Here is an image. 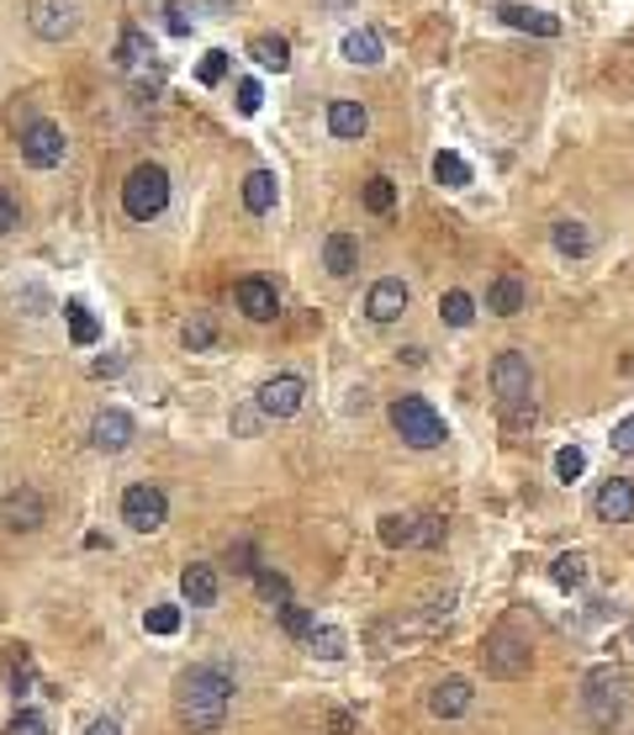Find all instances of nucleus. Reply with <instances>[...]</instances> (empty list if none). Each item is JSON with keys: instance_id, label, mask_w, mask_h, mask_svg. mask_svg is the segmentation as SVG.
I'll list each match as a JSON object with an SVG mask.
<instances>
[{"instance_id": "17", "label": "nucleus", "mask_w": 634, "mask_h": 735, "mask_svg": "<svg viewBox=\"0 0 634 735\" xmlns=\"http://www.w3.org/2000/svg\"><path fill=\"white\" fill-rule=\"evenodd\" d=\"M339 53H344V64H355V69H376V64L386 59V48H381V33H376V27H355V33H344Z\"/></svg>"}, {"instance_id": "2", "label": "nucleus", "mask_w": 634, "mask_h": 735, "mask_svg": "<svg viewBox=\"0 0 634 735\" xmlns=\"http://www.w3.org/2000/svg\"><path fill=\"white\" fill-rule=\"evenodd\" d=\"M492 392H497V413L508 429H529L534 423V370L523 350H503L492 360Z\"/></svg>"}, {"instance_id": "20", "label": "nucleus", "mask_w": 634, "mask_h": 735, "mask_svg": "<svg viewBox=\"0 0 634 735\" xmlns=\"http://www.w3.org/2000/svg\"><path fill=\"white\" fill-rule=\"evenodd\" d=\"M322 270H328V276H339V281H344V276H355L359 270L355 233H328V239H322Z\"/></svg>"}, {"instance_id": "22", "label": "nucleus", "mask_w": 634, "mask_h": 735, "mask_svg": "<svg viewBox=\"0 0 634 735\" xmlns=\"http://www.w3.org/2000/svg\"><path fill=\"white\" fill-rule=\"evenodd\" d=\"M529 307V291L518 276H497L492 287H486V313H497V318H518Z\"/></svg>"}, {"instance_id": "31", "label": "nucleus", "mask_w": 634, "mask_h": 735, "mask_svg": "<svg viewBox=\"0 0 634 735\" xmlns=\"http://www.w3.org/2000/svg\"><path fill=\"white\" fill-rule=\"evenodd\" d=\"M376 534H381V545H386V550H402V545H413V540H418V519H407V514H386Z\"/></svg>"}, {"instance_id": "5", "label": "nucleus", "mask_w": 634, "mask_h": 735, "mask_svg": "<svg viewBox=\"0 0 634 735\" xmlns=\"http://www.w3.org/2000/svg\"><path fill=\"white\" fill-rule=\"evenodd\" d=\"M582 714L593 720L597 731H613L624 720V677L613 667H593L582 677Z\"/></svg>"}, {"instance_id": "8", "label": "nucleus", "mask_w": 634, "mask_h": 735, "mask_svg": "<svg viewBox=\"0 0 634 735\" xmlns=\"http://www.w3.org/2000/svg\"><path fill=\"white\" fill-rule=\"evenodd\" d=\"M16 149H22V160L33 164V169H59V164H64V154H69V138H64V127H59V123L38 117V123L16 138Z\"/></svg>"}, {"instance_id": "29", "label": "nucleus", "mask_w": 634, "mask_h": 735, "mask_svg": "<svg viewBox=\"0 0 634 735\" xmlns=\"http://www.w3.org/2000/svg\"><path fill=\"white\" fill-rule=\"evenodd\" d=\"M434 180L444 191H460V186H471V164L444 149V154H434Z\"/></svg>"}, {"instance_id": "44", "label": "nucleus", "mask_w": 634, "mask_h": 735, "mask_svg": "<svg viewBox=\"0 0 634 735\" xmlns=\"http://www.w3.org/2000/svg\"><path fill=\"white\" fill-rule=\"evenodd\" d=\"M164 27H169V38H186L191 33V5L186 0H169L164 5Z\"/></svg>"}, {"instance_id": "47", "label": "nucleus", "mask_w": 634, "mask_h": 735, "mask_svg": "<svg viewBox=\"0 0 634 735\" xmlns=\"http://www.w3.org/2000/svg\"><path fill=\"white\" fill-rule=\"evenodd\" d=\"M5 123H11V132H16V138H22V132H27V127L38 123V112H33V101H16V106H11V112H5Z\"/></svg>"}, {"instance_id": "14", "label": "nucleus", "mask_w": 634, "mask_h": 735, "mask_svg": "<svg viewBox=\"0 0 634 735\" xmlns=\"http://www.w3.org/2000/svg\"><path fill=\"white\" fill-rule=\"evenodd\" d=\"M233 296H238V313H243V318H254V324H270V318L280 313L276 281H265V276H243Z\"/></svg>"}, {"instance_id": "24", "label": "nucleus", "mask_w": 634, "mask_h": 735, "mask_svg": "<svg viewBox=\"0 0 634 735\" xmlns=\"http://www.w3.org/2000/svg\"><path fill=\"white\" fill-rule=\"evenodd\" d=\"M249 59H254L259 69H270V75H286V69H291V42L276 38V33H259V38L249 42Z\"/></svg>"}, {"instance_id": "26", "label": "nucleus", "mask_w": 634, "mask_h": 735, "mask_svg": "<svg viewBox=\"0 0 634 735\" xmlns=\"http://www.w3.org/2000/svg\"><path fill=\"white\" fill-rule=\"evenodd\" d=\"M550 582H555V587H566V593H576V587L587 582V556H582V550L555 556V561H550Z\"/></svg>"}, {"instance_id": "3", "label": "nucleus", "mask_w": 634, "mask_h": 735, "mask_svg": "<svg viewBox=\"0 0 634 735\" xmlns=\"http://www.w3.org/2000/svg\"><path fill=\"white\" fill-rule=\"evenodd\" d=\"M164 206H169V169L154 160L132 164V175L122 180V212L132 223H154Z\"/></svg>"}, {"instance_id": "39", "label": "nucleus", "mask_w": 634, "mask_h": 735, "mask_svg": "<svg viewBox=\"0 0 634 735\" xmlns=\"http://www.w3.org/2000/svg\"><path fill=\"white\" fill-rule=\"evenodd\" d=\"M228 567H233L238 576H254V572H259V556H254V540H233V545H228Z\"/></svg>"}, {"instance_id": "18", "label": "nucleus", "mask_w": 634, "mask_h": 735, "mask_svg": "<svg viewBox=\"0 0 634 735\" xmlns=\"http://www.w3.org/2000/svg\"><path fill=\"white\" fill-rule=\"evenodd\" d=\"M217 593H223V582H217V572H212V567L191 561V567L180 572V598H186L191 609H212V604H217Z\"/></svg>"}, {"instance_id": "33", "label": "nucleus", "mask_w": 634, "mask_h": 735, "mask_svg": "<svg viewBox=\"0 0 634 735\" xmlns=\"http://www.w3.org/2000/svg\"><path fill=\"white\" fill-rule=\"evenodd\" d=\"M254 587H259V598H265V604H276V609H286V604H291V576H286V572L259 567V572H254Z\"/></svg>"}, {"instance_id": "49", "label": "nucleus", "mask_w": 634, "mask_h": 735, "mask_svg": "<svg viewBox=\"0 0 634 735\" xmlns=\"http://www.w3.org/2000/svg\"><path fill=\"white\" fill-rule=\"evenodd\" d=\"M122 366H127L122 355H106V360H96V366H90V376H96V381H106V376H117Z\"/></svg>"}, {"instance_id": "41", "label": "nucleus", "mask_w": 634, "mask_h": 735, "mask_svg": "<svg viewBox=\"0 0 634 735\" xmlns=\"http://www.w3.org/2000/svg\"><path fill=\"white\" fill-rule=\"evenodd\" d=\"M228 75V53L223 48H212V53H201V64H196V80L201 85H217Z\"/></svg>"}, {"instance_id": "27", "label": "nucleus", "mask_w": 634, "mask_h": 735, "mask_svg": "<svg viewBox=\"0 0 634 735\" xmlns=\"http://www.w3.org/2000/svg\"><path fill=\"white\" fill-rule=\"evenodd\" d=\"M64 318H69V339H75L79 350H90V344L101 339V324L90 318V307H85V302H64Z\"/></svg>"}, {"instance_id": "52", "label": "nucleus", "mask_w": 634, "mask_h": 735, "mask_svg": "<svg viewBox=\"0 0 634 735\" xmlns=\"http://www.w3.org/2000/svg\"><path fill=\"white\" fill-rule=\"evenodd\" d=\"M328 725H333V735H355V714H344V709H339Z\"/></svg>"}, {"instance_id": "34", "label": "nucleus", "mask_w": 634, "mask_h": 735, "mask_svg": "<svg viewBox=\"0 0 634 735\" xmlns=\"http://www.w3.org/2000/svg\"><path fill=\"white\" fill-rule=\"evenodd\" d=\"M359 197H365V212H376V217H386V212H392V206H396V186H392V180H386V175H370Z\"/></svg>"}, {"instance_id": "13", "label": "nucleus", "mask_w": 634, "mask_h": 735, "mask_svg": "<svg viewBox=\"0 0 634 735\" xmlns=\"http://www.w3.org/2000/svg\"><path fill=\"white\" fill-rule=\"evenodd\" d=\"M407 302H413L407 281L386 276V281H376V287H370V296H365V318H370V324H396V318L407 313Z\"/></svg>"}, {"instance_id": "21", "label": "nucleus", "mask_w": 634, "mask_h": 735, "mask_svg": "<svg viewBox=\"0 0 634 735\" xmlns=\"http://www.w3.org/2000/svg\"><path fill=\"white\" fill-rule=\"evenodd\" d=\"M276 197H280L276 169H249V175H243V206H249L254 217L276 212Z\"/></svg>"}, {"instance_id": "11", "label": "nucleus", "mask_w": 634, "mask_h": 735, "mask_svg": "<svg viewBox=\"0 0 634 735\" xmlns=\"http://www.w3.org/2000/svg\"><path fill=\"white\" fill-rule=\"evenodd\" d=\"M302 397H307V381L302 376H291V370H280L270 381H259V392H254V403L265 418H291V413L302 408Z\"/></svg>"}, {"instance_id": "19", "label": "nucleus", "mask_w": 634, "mask_h": 735, "mask_svg": "<svg viewBox=\"0 0 634 735\" xmlns=\"http://www.w3.org/2000/svg\"><path fill=\"white\" fill-rule=\"evenodd\" d=\"M471 683L466 677H444V683H434V694H429V709H434L439 720H460L466 709H471Z\"/></svg>"}, {"instance_id": "7", "label": "nucleus", "mask_w": 634, "mask_h": 735, "mask_svg": "<svg viewBox=\"0 0 634 735\" xmlns=\"http://www.w3.org/2000/svg\"><path fill=\"white\" fill-rule=\"evenodd\" d=\"M164 519H169V497H164V487H154V482H132V487L122 492V524L138 534H154L164 530Z\"/></svg>"}, {"instance_id": "46", "label": "nucleus", "mask_w": 634, "mask_h": 735, "mask_svg": "<svg viewBox=\"0 0 634 735\" xmlns=\"http://www.w3.org/2000/svg\"><path fill=\"white\" fill-rule=\"evenodd\" d=\"M608 445L619 449V455H634V413H624L619 423H613V440Z\"/></svg>"}, {"instance_id": "50", "label": "nucleus", "mask_w": 634, "mask_h": 735, "mask_svg": "<svg viewBox=\"0 0 634 735\" xmlns=\"http://www.w3.org/2000/svg\"><path fill=\"white\" fill-rule=\"evenodd\" d=\"M191 5H201L206 16H233V5H238V0H191Z\"/></svg>"}, {"instance_id": "12", "label": "nucleus", "mask_w": 634, "mask_h": 735, "mask_svg": "<svg viewBox=\"0 0 634 735\" xmlns=\"http://www.w3.org/2000/svg\"><path fill=\"white\" fill-rule=\"evenodd\" d=\"M132 434H138V423L122 408H101L90 418V445L101 449V455H122V449L132 445Z\"/></svg>"}, {"instance_id": "42", "label": "nucleus", "mask_w": 634, "mask_h": 735, "mask_svg": "<svg viewBox=\"0 0 634 735\" xmlns=\"http://www.w3.org/2000/svg\"><path fill=\"white\" fill-rule=\"evenodd\" d=\"M5 735H48V720H42L38 709H16L11 725H5Z\"/></svg>"}, {"instance_id": "25", "label": "nucleus", "mask_w": 634, "mask_h": 735, "mask_svg": "<svg viewBox=\"0 0 634 735\" xmlns=\"http://www.w3.org/2000/svg\"><path fill=\"white\" fill-rule=\"evenodd\" d=\"M550 244L566 254V259H582V254H593V233H587V223H576V217H560L550 228Z\"/></svg>"}, {"instance_id": "37", "label": "nucleus", "mask_w": 634, "mask_h": 735, "mask_svg": "<svg viewBox=\"0 0 634 735\" xmlns=\"http://www.w3.org/2000/svg\"><path fill=\"white\" fill-rule=\"evenodd\" d=\"M582 471H587V449L582 445H560L555 449V477H560V482H576Z\"/></svg>"}, {"instance_id": "35", "label": "nucleus", "mask_w": 634, "mask_h": 735, "mask_svg": "<svg viewBox=\"0 0 634 735\" xmlns=\"http://www.w3.org/2000/svg\"><path fill=\"white\" fill-rule=\"evenodd\" d=\"M307 646H313V651L322 656V661H339L350 641H344V630H333V624H317L313 635H307Z\"/></svg>"}, {"instance_id": "51", "label": "nucleus", "mask_w": 634, "mask_h": 735, "mask_svg": "<svg viewBox=\"0 0 634 735\" xmlns=\"http://www.w3.org/2000/svg\"><path fill=\"white\" fill-rule=\"evenodd\" d=\"M85 735H122V725L112 720V714H101V720H90V725H85Z\"/></svg>"}, {"instance_id": "10", "label": "nucleus", "mask_w": 634, "mask_h": 735, "mask_svg": "<svg viewBox=\"0 0 634 735\" xmlns=\"http://www.w3.org/2000/svg\"><path fill=\"white\" fill-rule=\"evenodd\" d=\"M42 519H48V503H42V492H38V487L16 482V487L0 497V524H5V530L33 534V530H42Z\"/></svg>"}, {"instance_id": "9", "label": "nucleus", "mask_w": 634, "mask_h": 735, "mask_svg": "<svg viewBox=\"0 0 634 735\" xmlns=\"http://www.w3.org/2000/svg\"><path fill=\"white\" fill-rule=\"evenodd\" d=\"M27 27L42 42H64L79 33V0H27Z\"/></svg>"}, {"instance_id": "16", "label": "nucleus", "mask_w": 634, "mask_h": 735, "mask_svg": "<svg viewBox=\"0 0 634 735\" xmlns=\"http://www.w3.org/2000/svg\"><path fill=\"white\" fill-rule=\"evenodd\" d=\"M497 16H503V27H513V33L560 38V16H550V11H534V5H497Z\"/></svg>"}, {"instance_id": "32", "label": "nucleus", "mask_w": 634, "mask_h": 735, "mask_svg": "<svg viewBox=\"0 0 634 735\" xmlns=\"http://www.w3.org/2000/svg\"><path fill=\"white\" fill-rule=\"evenodd\" d=\"M112 59H117V69H138V64L149 59V38H143L138 27H122L117 53H112Z\"/></svg>"}, {"instance_id": "23", "label": "nucleus", "mask_w": 634, "mask_h": 735, "mask_svg": "<svg viewBox=\"0 0 634 735\" xmlns=\"http://www.w3.org/2000/svg\"><path fill=\"white\" fill-rule=\"evenodd\" d=\"M370 127V112L359 101H328V132L333 138H365Z\"/></svg>"}, {"instance_id": "43", "label": "nucleus", "mask_w": 634, "mask_h": 735, "mask_svg": "<svg viewBox=\"0 0 634 735\" xmlns=\"http://www.w3.org/2000/svg\"><path fill=\"white\" fill-rule=\"evenodd\" d=\"M259 423H265L259 403H243V408L233 413V434H238V440H254V434H259Z\"/></svg>"}, {"instance_id": "6", "label": "nucleus", "mask_w": 634, "mask_h": 735, "mask_svg": "<svg viewBox=\"0 0 634 735\" xmlns=\"http://www.w3.org/2000/svg\"><path fill=\"white\" fill-rule=\"evenodd\" d=\"M481 667H486V677H523V672L534 667V651H529V641L513 635V630H492V635L481 641Z\"/></svg>"}, {"instance_id": "38", "label": "nucleus", "mask_w": 634, "mask_h": 735, "mask_svg": "<svg viewBox=\"0 0 634 735\" xmlns=\"http://www.w3.org/2000/svg\"><path fill=\"white\" fill-rule=\"evenodd\" d=\"M143 630H149V635H175V630H180V609H175V604H154V609L143 613Z\"/></svg>"}, {"instance_id": "48", "label": "nucleus", "mask_w": 634, "mask_h": 735, "mask_svg": "<svg viewBox=\"0 0 634 735\" xmlns=\"http://www.w3.org/2000/svg\"><path fill=\"white\" fill-rule=\"evenodd\" d=\"M16 217H22V212H16V197H11V191L0 186V239H5V233L16 228Z\"/></svg>"}, {"instance_id": "15", "label": "nucleus", "mask_w": 634, "mask_h": 735, "mask_svg": "<svg viewBox=\"0 0 634 735\" xmlns=\"http://www.w3.org/2000/svg\"><path fill=\"white\" fill-rule=\"evenodd\" d=\"M593 514L603 524H630L634 519V482L630 477H613V482H603L593 497Z\"/></svg>"}, {"instance_id": "45", "label": "nucleus", "mask_w": 634, "mask_h": 735, "mask_svg": "<svg viewBox=\"0 0 634 735\" xmlns=\"http://www.w3.org/2000/svg\"><path fill=\"white\" fill-rule=\"evenodd\" d=\"M265 106V90H259V80H238V112L243 117H254Z\"/></svg>"}, {"instance_id": "40", "label": "nucleus", "mask_w": 634, "mask_h": 735, "mask_svg": "<svg viewBox=\"0 0 634 735\" xmlns=\"http://www.w3.org/2000/svg\"><path fill=\"white\" fill-rule=\"evenodd\" d=\"M444 534H449V524H444L439 514H423V519H418V540H413V545H423V550H439V545H444Z\"/></svg>"}, {"instance_id": "36", "label": "nucleus", "mask_w": 634, "mask_h": 735, "mask_svg": "<svg viewBox=\"0 0 634 735\" xmlns=\"http://www.w3.org/2000/svg\"><path fill=\"white\" fill-rule=\"evenodd\" d=\"M276 619H280V630H286L291 641H307V635L317 630V619L302 609V604H286V609H276Z\"/></svg>"}, {"instance_id": "28", "label": "nucleus", "mask_w": 634, "mask_h": 735, "mask_svg": "<svg viewBox=\"0 0 634 735\" xmlns=\"http://www.w3.org/2000/svg\"><path fill=\"white\" fill-rule=\"evenodd\" d=\"M180 344H186V350H212V344H217V318H212V313H191V318L180 324Z\"/></svg>"}, {"instance_id": "30", "label": "nucleus", "mask_w": 634, "mask_h": 735, "mask_svg": "<svg viewBox=\"0 0 634 735\" xmlns=\"http://www.w3.org/2000/svg\"><path fill=\"white\" fill-rule=\"evenodd\" d=\"M439 313H444V324H449V328H471L476 296H471V291H444V296H439Z\"/></svg>"}, {"instance_id": "1", "label": "nucleus", "mask_w": 634, "mask_h": 735, "mask_svg": "<svg viewBox=\"0 0 634 735\" xmlns=\"http://www.w3.org/2000/svg\"><path fill=\"white\" fill-rule=\"evenodd\" d=\"M228 704H233V672L228 667H186L175 677V714L191 735H217L228 720Z\"/></svg>"}, {"instance_id": "4", "label": "nucleus", "mask_w": 634, "mask_h": 735, "mask_svg": "<svg viewBox=\"0 0 634 735\" xmlns=\"http://www.w3.org/2000/svg\"><path fill=\"white\" fill-rule=\"evenodd\" d=\"M392 429L402 434V445H413V449H439L444 440H449V429H444V418L434 413L429 397H396Z\"/></svg>"}]
</instances>
